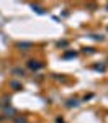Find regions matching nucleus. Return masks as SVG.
Wrapping results in <instances>:
<instances>
[{
	"label": "nucleus",
	"mask_w": 108,
	"mask_h": 123,
	"mask_svg": "<svg viewBox=\"0 0 108 123\" xmlns=\"http://www.w3.org/2000/svg\"><path fill=\"white\" fill-rule=\"evenodd\" d=\"M28 66H29V69H33V71H38V69H41V67H43V64H41V62H38V61H29Z\"/></svg>",
	"instance_id": "nucleus-1"
},
{
	"label": "nucleus",
	"mask_w": 108,
	"mask_h": 123,
	"mask_svg": "<svg viewBox=\"0 0 108 123\" xmlns=\"http://www.w3.org/2000/svg\"><path fill=\"white\" fill-rule=\"evenodd\" d=\"M17 123H26V120H25V118H18V120H17Z\"/></svg>",
	"instance_id": "nucleus-2"
},
{
	"label": "nucleus",
	"mask_w": 108,
	"mask_h": 123,
	"mask_svg": "<svg viewBox=\"0 0 108 123\" xmlns=\"http://www.w3.org/2000/svg\"><path fill=\"white\" fill-rule=\"evenodd\" d=\"M72 56H75V53H67L66 54V57H72Z\"/></svg>",
	"instance_id": "nucleus-3"
}]
</instances>
